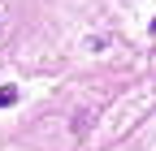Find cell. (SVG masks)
Masks as SVG:
<instances>
[{
  "mask_svg": "<svg viewBox=\"0 0 156 151\" xmlns=\"http://www.w3.org/2000/svg\"><path fill=\"white\" fill-rule=\"evenodd\" d=\"M17 104V86H0V108H13Z\"/></svg>",
  "mask_w": 156,
  "mask_h": 151,
  "instance_id": "cell-1",
  "label": "cell"
}]
</instances>
